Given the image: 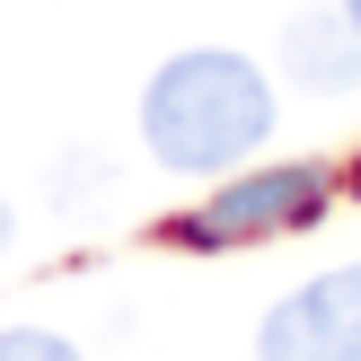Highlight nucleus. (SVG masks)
Returning <instances> with one entry per match:
<instances>
[{
    "label": "nucleus",
    "instance_id": "obj_8",
    "mask_svg": "<svg viewBox=\"0 0 361 361\" xmlns=\"http://www.w3.org/2000/svg\"><path fill=\"white\" fill-rule=\"evenodd\" d=\"M335 9H344V18H353V35H361V0H335Z\"/></svg>",
    "mask_w": 361,
    "mask_h": 361
},
{
    "label": "nucleus",
    "instance_id": "obj_6",
    "mask_svg": "<svg viewBox=\"0 0 361 361\" xmlns=\"http://www.w3.org/2000/svg\"><path fill=\"white\" fill-rule=\"evenodd\" d=\"M0 361H80V344L53 326H0Z\"/></svg>",
    "mask_w": 361,
    "mask_h": 361
},
{
    "label": "nucleus",
    "instance_id": "obj_5",
    "mask_svg": "<svg viewBox=\"0 0 361 361\" xmlns=\"http://www.w3.org/2000/svg\"><path fill=\"white\" fill-rule=\"evenodd\" d=\"M88 194H115V168H106V150H62V168H53V203H88Z\"/></svg>",
    "mask_w": 361,
    "mask_h": 361
},
{
    "label": "nucleus",
    "instance_id": "obj_7",
    "mask_svg": "<svg viewBox=\"0 0 361 361\" xmlns=\"http://www.w3.org/2000/svg\"><path fill=\"white\" fill-rule=\"evenodd\" d=\"M18 247V212H9V194H0V256Z\"/></svg>",
    "mask_w": 361,
    "mask_h": 361
},
{
    "label": "nucleus",
    "instance_id": "obj_1",
    "mask_svg": "<svg viewBox=\"0 0 361 361\" xmlns=\"http://www.w3.org/2000/svg\"><path fill=\"white\" fill-rule=\"evenodd\" d=\"M274 80L229 44H185L141 88V150L176 176H229L274 141Z\"/></svg>",
    "mask_w": 361,
    "mask_h": 361
},
{
    "label": "nucleus",
    "instance_id": "obj_4",
    "mask_svg": "<svg viewBox=\"0 0 361 361\" xmlns=\"http://www.w3.org/2000/svg\"><path fill=\"white\" fill-rule=\"evenodd\" d=\"M282 80L309 97H353L361 88V35L344 9H300L282 27Z\"/></svg>",
    "mask_w": 361,
    "mask_h": 361
},
{
    "label": "nucleus",
    "instance_id": "obj_2",
    "mask_svg": "<svg viewBox=\"0 0 361 361\" xmlns=\"http://www.w3.org/2000/svg\"><path fill=\"white\" fill-rule=\"evenodd\" d=\"M326 212V168L317 159H282V168H247L185 221L194 247H256V238H291Z\"/></svg>",
    "mask_w": 361,
    "mask_h": 361
},
{
    "label": "nucleus",
    "instance_id": "obj_3",
    "mask_svg": "<svg viewBox=\"0 0 361 361\" xmlns=\"http://www.w3.org/2000/svg\"><path fill=\"white\" fill-rule=\"evenodd\" d=\"M256 361H361V264L291 282L256 317Z\"/></svg>",
    "mask_w": 361,
    "mask_h": 361
}]
</instances>
